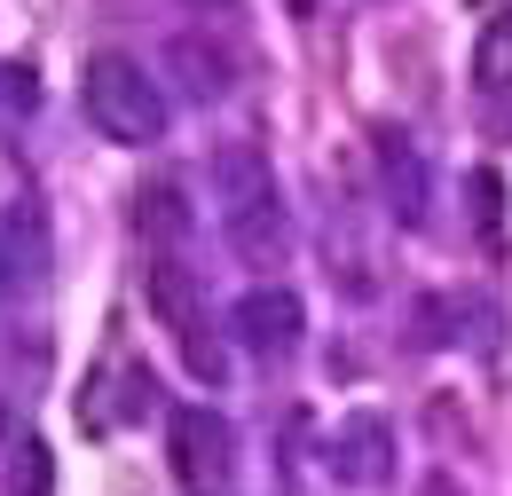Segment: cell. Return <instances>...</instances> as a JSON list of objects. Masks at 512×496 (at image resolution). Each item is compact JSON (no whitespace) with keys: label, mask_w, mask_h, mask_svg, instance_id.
<instances>
[{"label":"cell","mask_w":512,"mask_h":496,"mask_svg":"<svg viewBox=\"0 0 512 496\" xmlns=\"http://www.w3.org/2000/svg\"><path fill=\"white\" fill-rule=\"evenodd\" d=\"M182 8H237V0H182Z\"/></svg>","instance_id":"2e32d148"},{"label":"cell","mask_w":512,"mask_h":496,"mask_svg":"<svg viewBox=\"0 0 512 496\" xmlns=\"http://www.w3.org/2000/svg\"><path fill=\"white\" fill-rule=\"evenodd\" d=\"M300 331H308V308H300L284 284H268V292H245V300H237V339H245L253 355H292Z\"/></svg>","instance_id":"5b68a950"},{"label":"cell","mask_w":512,"mask_h":496,"mask_svg":"<svg viewBox=\"0 0 512 496\" xmlns=\"http://www.w3.org/2000/svg\"><path fill=\"white\" fill-rule=\"evenodd\" d=\"M473 87L481 95H505L512 87V8H497L481 24V40H473Z\"/></svg>","instance_id":"9c48e42d"},{"label":"cell","mask_w":512,"mask_h":496,"mask_svg":"<svg viewBox=\"0 0 512 496\" xmlns=\"http://www.w3.org/2000/svg\"><path fill=\"white\" fill-rule=\"evenodd\" d=\"M8 426H16V418H8V402H0V441H8Z\"/></svg>","instance_id":"e0dca14e"},{"label":"cell","mask_w":512,"mask_h":496,"mask_svg":"<svg viewBox=\"0 0 512 496\" xmlns=\"http://www.w3.org/2000/svg\"><path fill=\"white\" fill-rule=\"evenodd\" d=\"M473 221H481V229L505 221V182H497V174H473Z\"/></svg>","instance_id":"7c38bea8"},{"label":"cell","mask_w":512,"mask_h":496,"mask_svg":"<svg viewBox=\"0 0 512 496\" xmlns=\"http://www.w3.org/2000/svg\"><path fill=\"white\" fill-rule=\"evenodd\" d=\"M166 56L182 63V87H190L197 103H213V95H229V56L213 48V40H197V32H182Z\"/></svg>","instance_id":"ba28073f"},{"label":"cell","mask_w":512,"mask_h":496,"mask_svg":"<svg viewBox=\"0 0 512 496\" xmlns=\"http://www.w3.org/2000/svg\"><path fill=\"white\" fill-rule=\"evenodd\" d=\"M182 355H190V371L205 378V386H221V378H229V355H221L205 331H190V339H182Z\"/></svg>","instance_id":"8fae6325"},{"label":"cell","mask_w":512,"mask_h":496,"mask_svg":"<svg viewBox=\"0 0 512 496\" xmlns=\"http://www.w3.org/2000/svg\"><path fill=\"white\" fill-rule=\"evenodd\" d=\"M166 441H174V473H182V489H197V496L229 489V473H237V426H229L221 410L182 402V410L166 418Z\"/></svg>","instance_id":"7a4b0ae2"},{"label":"cell","mask_w":512,"mask_h":496,"mask_svg":"<svg viewBox=\"0 0 512 496\" xmlns=\"http://www.w3.org/2000/svg\"><path fill=\"white\" fill-rule=\"evenodd\" d=\"M284 237H292V229H284V205H276V197L253 205V213H229V245L245 252V260H276Z\"/></svg>","instance_id":"30bf717a"},{"label":"cell","mask_w":512,"mask_h":496,"mask_svg":"<svg viewBox=\"0 0 512 496\" xmlns=\"http://www.w3.org/2000/svg\"><path fill=\"white\" fill-rule=\"evenodd\" d=\"M418 496H465V489H457V473H434V481H426Z\"/></svg>","instance_id":"9a60e30c"},{"label":"cell","mask_w":512,"mask_h":496,"mask_svg":"<svg viewBox=\"0 0 512 496\" xmlns=\"http://www.w3.org/2000/svg\"><path fill=\"white\" fill-rule=\"evenodd\" d=\"M0 292H8V260H0Z\"/></svg>","instance_id":"ac0fdd59"},{"label":"cell","mask_w":512,"mask_h":496,"mask_svg":"<svg viewBox=\"0 0 512 496\" xmlns=\"http://www.w3.org/2000/svg\"><path fill=\"white\" fill-rule=\"evenodd\" d=\"M48 489H56V465H48L40 441H24V496H48Z\"/></svg>","instance_id":"4fadbf2b"},{"label":"cell","mask_w":512,"mask_h":496,"mask_svg":"<svg viewBox=\"0 0 512 496\" xmlns=\"http://www.w3.org/2000/svg\"><path fill=\"white\" fill-rule=\"evenodd\" d=\"M142 300L150 315L174 331V339H190L197 323H205V284H197V268L182 252H150V268H142Z\"/></svg>","instance_id":"277c9868"},{"label":"cell","mask_w":512,"mask_h":496,"mask_svg":"<svg viewBox=\"0 0 512 496\" xmlns=\"http://www.w3.org/2000/svg\"><path fill=\"white\" fill-rule=\"evenodd\" d=\"M79 103H87L95 134H111V142H127V150L166 142V119H174L166 95H158V79H150L134 56H119V48L87 56V71H79Z\"/></svg>","instance_id":"6da1fadb"},{"label":"cell","mask_w":512,"mask_h":496,"mask_svg":"<svg viewBox=\"0 0 512 496\" xmlns=\"http://www.w3.org/2000/svg\"><path fill=\"white\" fill-rule=\"evenodd\" d=\"M386 441H394L386 418H371V410H363V418H347L339 441H331V473H339L347 489H379L386 473H394V449H386Z\"/></svg>","instance_id":"8992f818"},{"label":"cell","mask_w":512,"mask_h":496,"mask_svg":"<svg viewBox=\"0 0 512 496\" xmlns=\"http://www.w3.org/2000/svg\"><path fill=\"white\" fill-rule=\"evenodd\" d=\"M127 410H134V418L158 410V378H150V371H127Z\"/></svg>","instance_id":"5bb4252c"},{"label":"cell","mask_w":512,"mask_h":496,"mask_svg":"<svg viewBox=\"0 0 512 496\" xmlns=\"http://www.w3.org/2000/svg\"><path fill=\"white\" fill-rule=\"evenodd\" d=\"M205 174H213V197H221V221H229V213H253V205L276 197L268 150L245 142V134H221V142H213V158H205Z\"/></svg>","instance_id":"3957f363"},{"label":"cell","mask_w":512,"mask_h":496,"mask_svg":"<svg viewBox=\"0 0 512 496\" xmlns=\"http://www.w3.org/2000/svg\"><path fill=\"white\" fill-rule=\"evenodd\" d=\"M134 229H142V245L158 252H182L197 229V205L182 197V182H142L134 189Z\"/></svg>","instance_id":"52a82bcc"}]
</instances>
